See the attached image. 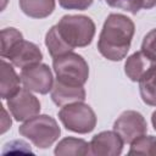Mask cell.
Returning a JSON list of instances; mask_svg holds the SVG:
<instances>
[{
  "instance_id": "obj_1",
  "label": "cell",
  "mask_w": 156,
  "mask_h": 156,
  "mask_svg": "<svg viewBox=\"0 0 156 156\" xmlns=\"http://www.w3.org/2000/svg\"><path fill=\"white\" fill-rule=\"evenodd\" d=\"M134 30V22L129 17L121 13L108 15L98 40L100 54L110 61L124 58L130 48Z\"/></svg>"
},
{
  "instance_id": "obj_2",
  "label": "cell",
  "mask_w": 156,
  "mask_h": 156,
  "mask_svg": "<svg viewBox=\"0 0 156 156\" xmlns=\"http://www.w3.org/2000/svg\"><path fill=\"white\" fill-rule=\"evenodd\" d=\"M18 132L39 149L51 146L61 134V129L55 118L48 115H37L29 118L20 126Z\"/></svg>"
},
{
  "instance_id": "obj_3",
  "label": "cell",
  "mask_w": 156,
  "mask_h": 156,
  "mask_svg": "<svg viewBox=\"0 0 156 156\" xmlns=\"http://www.w3.org/2000/svg\"><path fill=\"white\" fill-rule=\"evenodd\" d=\"M56 27L66 43L73 49L89 45L95 35L93 20L83 15H66L58 21Z\"/></svg>"
},
{
  "instance_id": "obj_4",
  "label": "cell",
  "mask_w": 156,
  "mask_h": 156,
  "mask_svg": "<svg viewBox=\"0 0 156 156\" xmlns=\"http://www.w3.org/2000/svg\"><path fill=\"white\" fill-rule=\"evenodd\" d=\"M52 67L56 79L66 84L83 87L89 78V67L87 61L73 51L54 57Z\"/></svg>"
},
{
  "instance_id": "obj_5",
  "label": "cell",
  "mask_w": 156,
  "mask_h": 156,
  "mask_svg": "<svg viewBox=\"0 0 156 156\" xmlns=\"http://www.w3.org/2000/svg\"><path fill=\"white\" fill-rule=\"evenodd\" d=\"M58 118L66 129L79 134L90 133L96 126L95 112L83 101L62 106L58 111Z\"/></svg>"
},
{
  "instance_id": "obj_6",
  "label": "cell",
  "mask_w": 156,
  "mask_h": 156,
  "mask_svg": "<svg viewBox=\"0 0 156 156\" xmlns=\"http://www.w3.org/2000/svg\"><path fill=\"white\" fill-rule=\"evenodd\" d=\"M113 130L122 138L124 144H132L135 139L146 133L147 124L141 113L128 110L122 112L115 121Z\"/></svg>"
},
{
  "instance_id": "obj_7",
  "label": "cell",
  "mask_w": 156,
  "mask_h": 156,
  "mask_svg": "<svg viewBox=\"0 0 156 156\" xmlns=\"http://www.w3.org/2000/svg\"><path fill=\"white\" fill-rule=\"evenodd\" d=\"M21 82L24 88L39 94H48L54 87V77L48 65L37 63L21 71Z\"/></svg>"
},
{
  "instance_id": "obj_8",
  "label": "cell",
  "mask_w": 156,
  "mask_h": 156,
  "mask_svg": "<svg viewBox=\"0 0 156 156\" xmlns=\"http://www.w3.org/2000/svg\"><path fill=\"white\" fill-rule=\"evenodd\" d=\"M7 107L16 121H28L39 115L40 102L27 88H21L15 95L7 99Z\"/></svg>"
},
{
  "instance_id": "obj_9",
  "label": "cell",
  "mask_w": 156,
  "mask_h": 156,
  "mask_svg": "<svg viewBox=\"0 0 156 156\" xmlns=\"http://www.w3.org/2000/svg\"><path fill=\"white\" fill-rule=\"evenodd\" d=\"M5 58H9L13 66L23 69L26 67H30L33 65L40 63L43 58V54L34 43L22 39L10 50V52Z\"/></svg>"
},
{
  "instance_id": "obj_10",
  "label": "cell",
  "mask_w": 156,
  "mask_h": 156,
  "mask_svg": "<svg viewBox=\"0 0 156 156\" xmlns=\"http://www.w3.org/2000/svg\"><path fill=\"white\" fill-rule=\"evenodd\" d=\"M122 138L115 132H101L93 136L90 141V154L95 156H117L123 149Z\"/></svg>"
},
{
  "instance_id": "obj_11",
  "label": "cell",
  "mask_w": 156,
  "mask_h": 156,
  "mask_svg": "<svg viewBox=\"0 0 156 156\" xmlns=\"http://www.w3.org/2000/svg\"><path fill=\"white\" fill-rule=\"evenodd\" d=\"M51 99L57 106H65L85 100V90L82 85H71L56 79L51 89Z\"/></svg>"
},
{
  "instance_id": "obj_12",
  "label": "cell",
  "mask_w": 156,
  "mask_h": 156,
  "mask_svg": "<svg viewBox=\"0 0 156 156\" xmlns=\"http://www.w3.org/2000/svg\"><path fill=\"white\" fill-rule=\"evenodd\" d=\"M155 65L156 62L146 56L143 51H138L127 58L124 63V72L130 80L139 82Z\"/></svg>"
},
{
  "instance_id": "obj_13",
  "label": "cell",
  "mask_w": 156,
  "mask_h": 156,
  "mask_svg": "<svg viewBox=\"0 0 156 156\" xmlns=\"http://www.w3.org/2000/svg\"><path fill=\"white\" fill-rule=\"evenodd\" d=\"M56 156H85L90 154V143L73 136L63 138L55 147Z\"/></svg>"
},
{
  "instance_id": "obj_14",
  "label": "cell",
  "mask_w": 156,
  "mask_h": 156,
  "mask_svg": "<svg viewBox=\"0 0 156 156\" xmlns=\"http://www.w3.org/2000/svg\"><path fill=\"white\" fill-rule=\"evenodd\" d=\"M21 77L17 76L15 72L13 67L7 63L5 60H1V84H0V90H1V98L2 99H9L12 95H15L21 88Z\"/></svg>"
},
{
  "instance_id": "obj_15",
  "label": "cell",
  "mask_w": 156,
  "mask_h": 156,
  "mask_svg": "<svg viewBox=\"0 0 156 156\" xmlns=\"http://www.w3.org/2000/svg\"><path fill=\"white\" fill-rule=\"evenodd\" d=\"M20 7L32 18H45L52 13L55 0H20Z\"/></svg>"
},
{
  "instance_id": "obj_16",
  "label": "cell",
  "mask_w": 156,
  "mask_h": 156,
  "mask_svg": "<svg viewBox=\"0 0 156 156\" xmlns=\"http://www.w3.org/2000/svg\"><path fill=\"white\" fill-rule=\"evenodd\" d=\"M45 45H46L48 51H49V54L51 55L52 58L73 51V48L69 46L66 43V40L62 38V35L60 34V32H58L56 26H52L49 29V32L46 33V35H45Z\"/></svg>"
},
{
  "instance_id": "obj_17",
  "label": "cell",
  "mask_w": 156,
  "mask_h": 156,
  "mask_svg": "<svg viewBox=\"0 0 156 156\" xmlns=\"http://www.w3.org/2000/svg\"><path fill=\"white\" fill-rule=\"evenodd\" d=\"M139 90L146 105L156 106V65L139 80Z\"/></svg>"
},
{
  "instance_id": "obj_18",
  "label": "cell",
  "mask_w": 156,
  "mask_h": 156,
  "mask_svg": "<svg viewBox=\"0 0 156 156\" xmlns=\"http://www.w3.org/2000/svg\"><path fill=\"white\" fill-rule=\"evenodd\" d=\"M128 155H143V156H156V136L141 135L130 144Z\"/></svg>"
},
{
  "instance_id": "obj_19",
  "label": "cell",
  "mask_w": 156,
  "mask_h": 156,
  "mask_svg": "<svg viewBox=\"0 0 156 156\" xmlns=\"http://www.w3.org/2000/svg\"><path fill=\"white\" fill-rule=\"evenodd\" d=\"M111 7L121 9L130 13H136L139 10H149L156 5V0H106Z\"/></svg>"
},
{
  "instance_id": "obj_20",
  "label": "cell",
  "mask_w": 156,
  "mask_h": 156,
  "mask_svg": "<svg viewBox=\"0 0 156 156\" xmlns=\"http://www.w3.org/2000/svg\"><path fill=\"white\" fill-rule=\"evenodd\" d=\"M23 39V35L16 28H4L1 30V56L6 57L10 50Z\"/></svg>"
},
{
  "instance_id": "obj_21",
  "label": "cell",
  "mask_w": 156,
  "mask_h": 156,
  "mask_svg": "<svg viewBox=\"0 0 156 156\" xmlns=\"http://www.w3.org/2000/svg\"><path fill=\"white\" fill-rule=\"evenodd\" d=\"M141 51L156 62V28L151 29L144 37V40L141 43Z\"/></svg>"
},
{
  "instance_id": "obj_22",
  "label": "cell",
  "mask_w": 156,
  "mask_h": 156,
  "mask_svg": "<svg viewBox=\"0 0 156 156\" xmlns=\"http://www.w3.org/2000/svg\"><path fill=\"white\" fill-rule=\"evenodd\" d=\"M58 4L66 10H87L93 0H58Z\"/></svg>"
},
{
  "instance_id": "obj_23",
  "label": "cell",
  "mask_w": 156,
  "mask_h": 156,
  "mask_svg": "<svg viewBox=\"0 0 156 156\" xmlns=\"http://www.w3.org/2000/svg\"><path fill=\"white\" fill-rule=\"evenodd\" d=\"M11 127V118L6 115L5 108L2 107V121H1V133H5Z\"/></svg>"
},
{
  "instance_id": "obj_24",
  "label": "cell",
  "mask_w": 156,
  "mask_h": 156,
  "mask_svg": "<svg viewBox=\"0 0 156 156\" xmlns=\"http://www.w3.org/2000/svg\"><path fill=\"white\" fill-rule=\"evenodd\" d=\"M151 122H152V126H154V129L156 130V111L152 113L151 116Z\"/></svg>"
}]
</instances>
